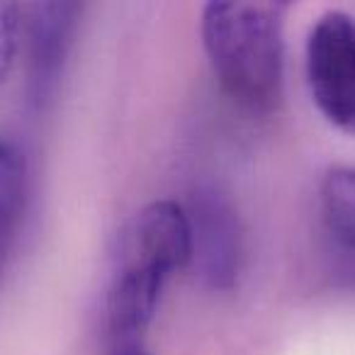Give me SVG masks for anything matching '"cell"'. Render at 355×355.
Listing matches in <instances>:
<instances>
[{"label":"cell","mask_w":355,"mask_h":355,"mask_svg":"<svg viewBox=\"0 0 355 355\" xmlns=\"http://www.w3.org/2000/svg\"><path fill=\"white\" fill-rule=\"evenodd\" d=\"M78 6L73 3H37L25 10L27 35V90L37 105L46 103L59 83L76 30Z\"/></svg>","instance_id":"5b68a950"},{"label":"cell","mask_w":355,"mask_h":355,"mask_svg":"<svg viewBox=\"0 0 355 355\" xmlns=\"http://www.w3.org/2000/svg\"><path fill=\"white\" fill-rule=\"evenodd\" d=\"M117 355H148V353H146V350H139V348H134V345H127V348L117 350Z\"/></svg>","instance_id":"9c48e42d"},{"label":"cell","mask_w":355,"mask_h":355,"mask_svg":"<svg viewBox=\"0 0 355 355\" xmlns=\"http://www.w3.org/2000/svg\"><path fill=\"white\" fill-rule=\"evenodd\" d=\"M321 217L340 246L355 251V168L340 166L321 183Z\"/></svg>","instance_id":"52a82bcc"},{"label":"cell","mask_w":355,"mask_h":355,"mask_svg":"<svg viewBox=\"0 0 355 355\" xmlns=\"http://www.w3.org/2000/svg\"><path fill=\"white\" fill-rule=\"evenodd\" d=\"M190 222L171 200L151 202L119 234L107 292V329L127 348L153 321L163 287L190 261Z\"/></svg>","instance_id":"6da1fadb"},{"label":"cell","mask_w":355,"mask_h":355,"mask_svg":"<svg viewBox=\"0 0 355 355\" xmlns=\"http://www.w3.org/2000/svg\"><path fill=\"white\" fill-rule=\"evenodd\" d=\"M17 35H20V8L0 3V83L6 80L15 59Z\"/></svg>","instance_id":"ba28073f"},{"label":"cell","mask_w":355,"mask_h":355,"mask_svg":"<svg viewBox=\"0 0 355 355\" xmlns=\"http://www.w3.org/2000/svg\"><path fill=\"white\" fill-rule=\"evenodd\" d=\"M306 78L319 112L355 137V20L348 12L329 10L311 27Z\"/></svg>","instance_id":"3957f363"},{"label":"cell","mask_w":355,"mask_h":355,"mask_svg":"<svg viewBox=\"0 0 355 355\" xmlns=\"http://www.w3.org/2000/svg\"><path fill=\"white\" fill-rule=\"evenodd\" d=\"M277 3H209L202 44L222 90L251 112H270L282 90V25Z\"/></svg>","instance_id":"7a4b0ae2"},{"label":"cell","mask_w":355,"mask_h":355,"mask_svg":"<svg viewBox=\"0 0 355 355\" xmlns=\"http://www.w3.org/2000/svg\"><path fill=\"white\" fill-rule=\"evenodd\" d=\"M190 222V258L217 290H229L241 268V232L234 209L219 195L202 193L185 209Z\"/></svg>","instance_id":"277c9868"},{"label":"cell","mask_w":355,"mask_h":355,"mask_svg":"<svg viewBox=\"0 0 355 355\" xmlns=\"http://www.w3.org/2000/svg\"><path fill=\"white\" fill-rule=\"evenodd\" d=\"M27 168L22 153L10 141H0V272L10 258L22 207H25Z\"/></svg>","instance_id":"8992f818"}]
</instances>
